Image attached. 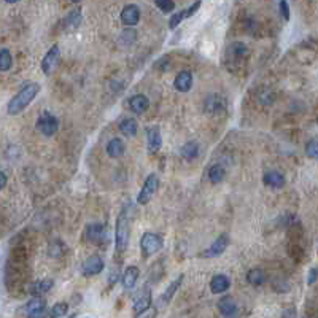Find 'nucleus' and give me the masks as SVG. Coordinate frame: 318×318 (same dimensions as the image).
Here are the masks:
<instances>
[{
    "instance_id": "5",
    "label": "nucleus",
    "mask_w": 318,
    "mask_h": 318,
    "mask_svg": "<svg viewBox=\"0 0 318 318\" xmlns=\"http://www.w3.org/2000/svg\"><path fill=\"white\" fill-rule=\"evenodd\" d=\"M37 129L43 134L45 137H53L59 131V119L53 113L43 111L37 119Z\"/></svg>"
},
{
    "instance_id": "1",
    "label": "nucleus",
    "mask_w": 318,
    "mask_h": 318,
    "mask_svg": "<svg viewBox=\"0 0 318 318\" xmlns=\"http://www.w3.org/2000/svg\"><path fill=\"white\" fill-rule=\"evenodd\" d=\"M38 93H40V84L38 83L24 84V86L18 91V94L8 102V107H6L8 115H11V116L19 115L21 111L26 110V107H29V104L34 101L35 97H37Z\"/></svg>"
},
{
    "instance_id": "40",
    "label": "nucleus",
    "mask_w": 318,
    "mask_h": 318,
    "mask_svg": "<svg viewBox=\"0 0 318 318\" xmlns=\"http://www.w3.org/2000/svg\"><path fill=\"white\" fill-rule=\"evenodd\" d=\"M282 318H296V310L293 307L286 309L283 312V315H282Z\"/></svg>"
},
{
    "instance_id": "27",
    "label": "nucleus",
    "mask_w": 318,
    "mask_h": 318,
    "mask_svg": "<svg viewBox=\"0 0 318 318\" xmlns=\"http://www.w3.org/2000/svg\"><path fill=\"white\" fill-rule=\"evenodd\" d=\"M226 177V169L221 164H213L209 169V178L212 183H221Z\"/></svg>"
},
{
    "instance_id": "28",
    "label": "nucleus",
    "mask_w": 318,
    "mask_h": 318,
    "mask_svg": "<svg viewBox=\"0 0 318 318\" xmlns=\"http://www.w3.org/2000/svg\"><path fill=\"white\" fill-rule=\"evenodd\" d=\"M13 66V58L11 53L6 48L0 49V72H8Z\"/></svg>"
},
{
    "instance_id": "30",
    "label": "nucleus",
    "mask_w": 318,
    "mask_h": 318,
    "mask_svg": "<svg viewBox=\"0 0 318 318\" xmlns=\"http://www.w3.org/2000/svg\"><path fill=\"white\" fill-rule=\"evenodd\" d=\"M136 38H137V32L131 29V27H127V29L123 31L121 35H119V43L123 46H131L134 41H136Z\"/></svg>"
},
{
    "instance_id": "18",
    "label": "nucleus",
    "mask_w": 318,
    "mask_h": 318,
    "mask_svg": "<svg viewBox=\"0 0 318 318\" xmlns=\"http://www.w3.org/2000/svg\"><path fill=\"white\" fill-rule=\"evenodd\" d=\"M139 275L140 271L137 266H127L126 271L121 277V283L124 286V289H132L134 286L137 285V280H139Z\"/></svg>"
},
{
    "instance_id": "39",
    "label": "nucleus",
    "mask_w": 318,
    "mask_h": 318,
    "mask_svg": "<svg viewBox=\"0 0 318 318\" xmlns=\"http://www.w3.org/2000/svg\"><path fill=\"white\" fill-rule=\"evenodd\" d=\"M315 280H317V269H315V267H312V269H310V272H309L307 283H309V285H314Z\"/></svg>"
},
{
    "instance_id": "8",
    "label": "nucleus",
    "mask_w": 318,
    "mask_h": 318,
    "mask_svg": "<svg viewBox=\"0 0 318 318\" xmlns=\"http://www.w3.org/2000/svg\"><path fill=\"white\" fill-rule=\"evenodd\" d=\"M229 242H231V237L228 234L218 236L215 242L212 244L209 248L202 253V256L204 258H216V256H220V254H223L226 251V248H228Z\"/></svg>"
},
{
    "instance_id": "29",
    "label": "nucleus",
    "mask_w": 318,
    "mask_h": 318,
    "mask_svg": "<svg viewBox=\"0 0 318 318\" xmlns=\"http://www.w3.org/2000/svg\"><path fill=\"white\" fill-rule=\"evenodd\" d=\"M67 312H69V306L66 302H56L51 307V310L48 312V317L49 318H62L64 315H67Z\"/></svg>"
},
{
    "instance_id": "26",
    "label": "nucleus",
    "mask_w": 318,
    "mask_h": 318,
    "mask_svg": "<svg viewBox=\"0 0 318 318\" xmlns=\"http://www.w3.org/2000/svg\"><path fill=\"white\" fill-rule=\"evenodd\" d=\"M266 272L263 269H251L247 272V282L251 285V286H261V285H264L266 283Z\"/></svg>"
},
{
    "instance_id": "15",
    "label": "nucleus",
    "mask_w": 318,
    "mask_h": 318,
    "mask_svg": "<svg viewBox=\"0 0 318 318\" xmlns=\"http://www.w3.org/2000/svg\"><path fill=\"white\" fill-rule=\"evenodd\" d=\"M218 309H220L221 315L226 317V318L236 317L237 312H239L237 302L234 301V298H231V296H224V298H221L220 301H218Z\"/></svg>"
},
{
    "instance_id": "32",
    "label": "nucleus",
    "mask_w": 318,
    "mask_h": 318,
    "mask_svg": "<svg viewBox=\"0 0 318 318\" xmlns=\"http://www.w3.org/2000/svg\"><path fill=\"white\" fill-rule=\"evenodd\" d=\"M306 154L310 159H315L318 156V143H317L315 139L309 140V142L306 143Z\"/></svg>"
},
{
    "instance_id": "3",
    "label": "nucleus",
    "mask_w": 318,
    "mask_h": 318,
    "mask_svg": "<svg viewBox=\"0 0 318 318\" xmlns=\"http://www.w3.org/2000/svg\"><path fill=\"white\" fill-rule=\"evenodd\" d=\"M164 247V240L159 234H154V232H145L140 239V250L145 258L151 256V254H156L158 251L162 250Z\"/></svg>"
},
{
    "instance_id": "31",
    "label": "nucleus",
    "mask_w": 318,
    "mask_h": 318,
    "mask_svg": "<svg viewBox=\"0 0 318 318\" xmlns=\"http://www.w3.org/2000/svg\"><path fill=\"white\" fill-rule=\"evenodd\" d=\"M41 309H46V301L43 298H34L26 304V312L27 314L35 312V310H41Z\"/></svg>"
},
{
    "instance_id": "34",
    "label": "nucleus",
    "mask_w": 318,
    "mask_h": 318,
    "mask_svg": "<svg viewBox=\"0 0 318 318\" xmlns=\"http://www.w3.org/2000/svg\"><path fill=\"white\" fill-rule=\"evenodd\" d=\"M183 19H185V10H180L178 13H174L171 19H169V27H171V29H175L177 26H180Z\"/></svg>"
},
{
    "instance_id": "25",
    "label": "nucleus",
    "mask_w": 318,
    "mask_h": 318,
    "mask_svg": "<svg viewBox=\"0 0 318 318\" xmlns=\"http://www.w3.org/2000/svg\"><path fill=\"white\" fill-rule=\"evenodd\" d=\"M124 150H126V145L121 139H111L110 142L107 143V153L110 158H121L124 154Z\"/></svg>"
},
{
    "instance_id": "13",
    "label": "nucleus",
    "mask_w": 318,
    "mask_h": 318,
    "mask_svg": "<svg viewBox=\"0 0 318 318\" xmlns=\"http://www.w3.org/2000/svg\"><path fill=\"white\" fill-rule=\"evenodd\" d=\"M121 21L124 26H137L140 21V8L134 3L126 5L121 11Z\"/></svg>"
},
{
    "instance_id": "23",
    "label": "nucleus",
    "mask_w": 318,
    "mask_h": 318,
    "mask_svg": "<svg viewBox=\"0 0 318 318\" xmlns=\"http://www.w3.org/2000/svg\"><path fill=\"white\" fill-rule=\"evenodd\" d=\"M264 185L271 188H283L285 186V177L277 171H269L264 175Z\"/></svg>"
},
{
    "instance_id": "7",
    "label": "nucleus",
    "mask_w": 318,
    "mask_h": 318,
    "mask_svg": "<svg viewBox=\"0 0 318 318\" xmlns=\"http://www.w3.org/2000/svg\"><path fill=\"white\" fill-rule=\"evenodd\" d=\"M102 271H104V259L99 254H91L81 264V274L84 277H94V275L101 274Z\"/></svg>"
},
{
    "instance_id": "24",
    "label": "nucleus",
    "mask_w": 318,
    "mask_h": 318,
    "mask_svg": "<svg viewBox=\"0 0 318 318\" xmlns=\"http://www.w3.org/2000/svg\"><path fill=\"white\" fill-rule=\"evenodd\" d=\"M119 132L123 134L124 137H134L137 136L139 132V123L134 118H126L119 123Z\"/></svg>"
},
{
    "instance_id": "9",
    "label": "nucleus",
    "mask_w": 318,
    "mask_h": 318,
    "mask_svg": "<svg viewBox=\"0 0 318 318\" xmlns=\"http://www.w3.org/2000/svg\"><path fill=\"white\" fill-rule=\"evenodd\" d=\"M86 236L91 244L102 245L107 240V228H105V224H101V223L89 224L86 229Z\"/></svg>"
},
{
    "instance_id": "36",
    "label": "nucleus",
    "mask_w": 318,
    "mask_h": 318,
    "mask_svg": "<svg viewBox=\"0 0 318 318\" xmlns=\"http://www.w3.org/2000/svg\"><path fill=\"white\" fill-rule=\"evenodd\" d=\"M279 8H280L282 16H283L286 21H289V6H288V3L285 2V0H282V2L279 3Z\"/></svg>"
},
{
    "instance_id": "41",
    "label": "nucleus",
    "mask_w": 318,
    "mask_h": 318,
    "mask_svg": "<svg viewBox=\"0 0 318 318\" xmlns=\"http://www.w3.org/2000/svg\"><path fill=\"white\" fill-rule=\"evenodd\" d=\"M6 186V175L0 171V189H3Z\"/></svg>"
},
{
    "instance_id": "17",
    "label": "nucleus",
    "mask_w": 318,
    "mask_h": 318,
    "mask_svg": "<svg viewBox=\"0 0 318 318\" xmlns=\"http://www.w3.org/2000/svg\"><path fill=\"white\" fill-rule=\"evenodd\" d=\"M229 286H231V280H229L228 275H224V274H216L210 282V291L213 294H220V293L228 291Z\"/></svg>"
},
{
    "instance_id": "37",
    "label": "nucleus",
    "mask_w": 318,
    "mask_h": 318,
    "mask_svg": "<svg viewBox=\"0 0 318 318\" xmlns=\"http://www.w3.org/2000/svg\"><path fill=\"white\" fill-rule=\"evenodd\" d=\"M27 318H48V310L46 309L35 310V312L27 314Z\"/></svg>"
},
{
    "instance_id": "21",
    "label": "nucleus",
    "mask_w": 318,
    "mask_h": 318,
    "mask_svg": "<svg viewBox=\"0 0 318 318\" xmlns=\"http://www.w3.org/2000/svg\"><path fill=\"white\" fill-rule=\"evenodd\" d=\"M228 54L232 61H236L237 64L242 62L247 56H248V48H247L244 43H240V41H236V43H232L229 48H228Z\"/></svg>"
},
{
    "instance_id": "14",
    "label": "nucleus",
    "mask_w": 318,
    "mask_h": 318,
    "mask_svg": "<svg viewBox=\"0 0 318 318\" xmlns=\"http://www.w3.org/2000/svg\"><path fill=\"white\" fill-rule=\"evenodd\" d=\"M191 86H193V73L189 70H181V72H178V75L174 80V88L178 93H188Z\"/></svg>"
},
{
    "instance_id": "22",
    "label": "nucleus",
    "mask_w": 318,
    "mask_h": 318,
    "mask_svg": "<svg viewBox=\"0 0 318 318\" xmlns=\"http://www.w3.org/2000/svg\"><path fill=\"white\" fill-rule=\"evenodd\" d=\"M180 154H181V158L191 162V161H194L197 156H199V143L196 142V140H191V142H186L185 145L181 146V150H180Z\"/></svg>"
},
{
    "instance_id": "2",
    "label": "nucleus",
    "mask_w": 318,
    "mask_h": 318,
    "mask_svg": "<svg viewBox=\"0 0 318 318\" xmlns=\"http://www.w3.org/2000/svg\"><path fill=\"white\" fill-rule=\"evenodd\" d=\"M129 239H131V216H129V210L124 206L116 218V228H115V248L119 254L127 250Z\"/></svg>"
},
{
    "instance_id": "35",
    "label": "nucleus",
    "mask_w": 318,
    "mask_h": 318,
    "mask_svg": "<svg viewBox=\"0 0 318 318\" xmlns=\"http://www.w3.org/2000/svg\"><path fill=\"white\" fill-rule=\"evenodd\" d=\"M158 317V307H148L143 312L137 314L136 318H156Z\"/></svg>"
},
{
    "instance_id": "12",
    "label": "nucleus",
    "mask_w": 318,
    "mask_h": 318,
    "mask_svg": "<svg viewBox=\"0 0 318 318\" xmlns=\"http://www.w3.org/2000/svg\"><path fill=\"white\" fill-rule=\"evenodd\" d=\"M148 307H151V289L150 286H145L136 298H134V312L140 314L146 310Z\"/></svg>"
},
{
    "instance_id": "19",
    "label": "nucleus",
    "mask_w": 318,
    "mask_h": 318,
    "mask_svg": "<svg viewBox=\"0 0 318 318\" xmlns=\"http://www.w3.org/2000/svg\"><path fill=\"white\" fill-rule=\"evenodd\" d=\"M53 286H54L53 279H43V280H38V282H35V283H32L29 286V293L32 296H35V298H40L41 294L48 293Z\"/></svg>"
},
{
    "instance_id": "20",
    "label": "nucleus",
    "mask_w": 318,
    "mask_h": 318,
    "mask_svg": "<svg viewBox=\"0 0 318 318\" xmlns=\"http://www.w3.org/2000/svg\"><path fill=\"white\" fill-rule=\"evenodd\" d=\"M81 24V11L78 8L70 10L62 21V27L66 31H75Z\"/></svg>"
},
{
    "instance_id": "33",
    "label": "nucleus",
    "mask_w": 318,
    "mask_h": 318,
    "mask_svg": "<svg viewBox=\"0 0 318 318\" xmlns=\"http://www.w3.org/2000/svg\"><path fill=\"white\" fill-rule=\"evenodd\" d=\"M154 5H156L162 13H171V11L175 10V3L171 2V0H166V2H164V0H156Z\"/></svg>"
},
{
    "instance_id": "38",
    "label": "nucleus",
    "mask_w": 318,
    "mask_h": 318,
    "mask_svg": "<svg viewBox=\"0 0 318 318\" xmlns=\"http://www.w3.org/2000/svg\"><path fill=\"white\" fill-rule=\"evenodd\" d=\"M199 8H201V2H194L193 5H191V6H189V8H188V10H185V18H189V16H193V15H194V13H196L197 10H199Z\"/></svg>"
},
{
    "instance_id": "4",
    "label": "nucleus",
    "mask_w": 318,
    "mask_h": 318,
    "mask_svg": "<svg viewBox=\"0 0 318 318\" xmlns=\"http://www.w3.org/2000/svg\"><path fill=\"white\" fill-rule=\"evenodd\" d=\"M158 189H159V177L156 174H150L146 177L143 186L137 196V204H140V206H146V204L153 199V196L156 194Z\"/></svg>"
},
{
    "instance_id": "10",
    "label": "nucleus",
    "mask_w": 318,
    "mask_h": 318,
    "mask_svg": "<svg viewBox=\"0 0 318 318\" xmlns=\"http://www.w3.org/2000/svg\"><path fill=\"white\" fill-rule=\"evenodd\" d=\"M162 145V136L159 126H150L146 129V148L148 153H156Z\"/></svg>"
},
{
    "instance_id": "16",
    "label": "nucleus",
    "mask_w": 318,
    "mask_h": 318,
    "mask_svg": "<svg viewBox=\"0 0 318 318\" xmlns=\"http://www.w3.org/2000/svg\"><path fill=\"white\" fill-rule=\"evenodd\" d=\"M129 108L136 113V115H143V113L150 108V101L143 94H136L129 99Z\"/></svg>"
},
{
    "instance_id": "11",
    "label": "nucleus",
    "mask_w": 318,
    "mask_h": 318,
    "mask_svg": "<svg viewBox=\"0 0 318 318\" xmlns=\"http://www.w3.org/2000/svg\"><path fill=\"white\" fill-rule=\"evenodd\" d=\"M183 279H185V275L180 274L178 277H177V279L172 282V283L167 286L166 291L159 296V299H158V306H159V307H162V306H167V304L174 299L175 293L178 291V288L181 286V282H183Z\"/></svg>"
},
{
    "instance_id": "6",
    "label": "nucleus",
    "mask_w": 318,
    "mask_h": 318,
    "mask_svg": "<svg viewBox=\"0 0 318 318\" xmlns=\"http://www.w3.org/2000/svg\"><path fill=\"white\" fill-rule=\"evenodd\" d=\"M61 59V51H59V45H53L48 49V53L45 54V58L41 59V70H43L45 75H51L53 70L58 67Z\"/></svg>"
}]
</instances>
